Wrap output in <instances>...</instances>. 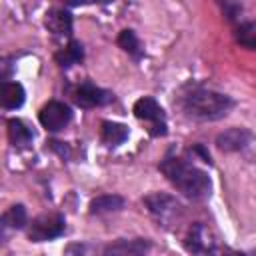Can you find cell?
I'll return each mask as SVG.
<instances>
[{"instance_id":"cell-11","label":"cell","mask_w":256,"mask_h":256,"mask_svg":"<svg viewBox=\"0 0 256 256\" xmlns=\"http://www.w3.org/2000/svg\"><path fill=\"white\" fill-rule=\"evenodd\" d=\"M252 142V132L248 128H228L216 136V146L222 152H240Z\"/></svg>"},{"instance_id":"cell-4","label":"cell","mask_w":256,"mask_h":256,"mask_svg":"<svg viewBox=\"0 0 256 256\" xmlns=\"http://www.w3.org/2000/svg\"><path fill=\"white\" fill-rule=\"evenodd\" d=\"M66 230V218L60 212H50V214H40L28 224V240L30 242H48L58 236H62Z\"/></svg>"},{"instance_id":"cell-16","label":"cell","mask_w":256,"mask_h":256,"mask_svg":"<svg viewBox=\"0 0 256 256\" xmlns=\"http://www.w3.org/2000/svg\"><path fill=\"white\" fill-rule=\"evenodd\" d=\"M124 198L120 194H102L90 200L88 212L90 214H110V212H118L124 208Z\"/></svg>"},{"instance_id":"cell-6","label":"cell","mask_w":256,"mask_h":256,"mask_svg":"<svg viewBox=\"0 0 256 256\" xmlns=\"http://www.w3.org/2000/svg\"><path fill=\"white\" fill-rule=\"evenodd\" d=\"M144 204H146L148 212L156 218V222H160L162 226L172 224L180 216V212H182V204L172 194H166V192L148 194L144 198Z\"/></svg>"},{"instance_id":"cell-1","label":"cell","mask_w":256,"mask_h":256,"mask_svg":"<svg viewBox=\"0 0 256 256\" xmlns=\"http://www.w3.org/2000/svg\"><path fill=\"white\" fill-rule=\"evenodd\" d=\"M178 106L182 114L190 120L214 122L224 118L234 108V100L228 94L218 92L214 88L202 84H188L182 88L178 96Z\"/></svg>"},{"instance_id":"cell-7","label":"cell","mask_w":256,"mask_h":256,"mask_svg":"<svg viewBox=\"0 0 256 256\" xmlns=\"http://www.w3.org/2000/svg\"><path fill=\"white\" fill-rule=\"evenodd\" d=\"M38 120H40L42 128H46L48 132H60L70 124L72 110L68 104H64L60 100H50L40 108Z\"/></svg>"},{"instance_id":"cell-19","label":"cell","mask_w":256,"mask_h":256,"mask_svg":"<svg viewBox=\"0 0 256 256\" xmlns=\"http://www.w3.org/2000/svg\"><path fill=\"white\" fill-rule=\"evenodd\" d=\"M236 40L248 50L254 48V22H240L236 26Z\"/></svg>"},{"instance_id":"cell-10","label":"cell","mask_w":256,"mask_h":256,"mask_svg":"<svg viewBox=\"0 0 256 256\" xmlns=\"http://www.w3.org/2000/svg\"><path fill=\"white\" fill-rule=\"evenodd\" d=\"M150 250V240L146 238H120L108 244L102 256H146Z\"/></svg>"},{"instance_id":"cell-12","label":"cell","mask_w":256,"mask_h":256,"mask_svg":"<svg viewBox=\"0 0 256 256\" xmlns=\"http://www.w3.org/2000/svg\"><path fill=\"white\" fill-rule=\"evenodd\" d=\"M44 24L48 32L54 36H70L72 34V14L66 8H50L46 12Z\"/></svg>"},{"instance_id":"cell-9","label":"cell","mask_w":256,"mask_h":256,"mask_svg":"<svg viewBox=\"0 0 256 256\" xmlns=\"http://www.w3.org/2000/svg\"><path fill=\"white\" fill-rule=\"evenodd\" d=\"M26 208L24 204H14L10 206L2 216H0V246H4L14 232H20L26 226Z\"/></svg>"},{"instance_id":"cell-8","label":"cell","mask_w":256,"mask_h":256,"mask_svg":"<svg viewBox=\"0 0 256 256\" xmlns=\"http://www.w3.org/2000/svg\"><path fill=\"white\" fill-rule=\"evenodd\" d=\"M74 102L80 108H96V106H106L114 100V94L110 90H104L92 82H82L74 90Z\"/></svg>"},{"instance_id":"cell-2","label":"cell","mask_w":256,"mask_h":256,"mask_svg":"<svg viewBox=\"0 0 256 256\" xmlns=\"http://www.w3.org/2000/svg\"><path fill=\"white\" fill-rule=\"evenodd\" d=\"M158 168L170 180V184L180 194H184L188 200L200 202V200L210 198V194H212V180H210V176L202 168L192 164L188 158L176 156L170 150L162 158Z\"/></svg>"},{"instance_id":"cell-23","label":"cell","mask_w":256,"mask_h":256,"mask_svg":"<svg viewBox=\"0 0 256 256\" xmlns=\"http://www.w3.org/2000/svg\"><path fill=\"white\" fill-rule=\"evenodd\" d=\"M190 152H192V154H198V156H200L204 162H208V164L212 162V160H210V154H208V150H204V146H202V144H196V146H192V148H190Z\"/></svg>"},{"instance_id":"cell-5","label":"cell","mask_w":256,"mask_h":256,"mask_svg":"<svg viewBox=\"0 0 256 256\" xmlns=\"http://www.w3.org/2000/svg\"><path fill=\"white\" fill-rule=\"evenodd\" d=\"M184 246L192 256H212L220 242L208 224L194 222L184 236Z\"/></svg>"},{"instance_id":"cell-3","label":"cell","mask_w":256,"mask_h":256,"mask_svg":"<svg viewBox=\"0 0 256 256\" xmlns=\"http://www.w3.org/2000/svg\"><path fill=\"white\" fill-rule=\"evenodd\" d=\"M134 116L142 122L148 124V134L158 138V136H166L168 132V122H166V112L164 108L152 98V96H142L134 102L132 108Z\"/></svg>"},{"instance_id":"cell-18","label":"cell","mask_w":256,"mask_h":256,"mask_svg":"<svg viewBox=\"0 0 256 256\" xmlns=\"http://www.w3.org/2000/svg\"><path fill=\"white\" fill-rule=\"evenodd\" d=\"M118 46H120L124 52H128L134 60H140V58H142V54H144L142 42L138 40L136 32H134V30H130V28H126V30H122V32L118 34Z\"/></svg>"},{"instance_id":"cell-20","label":"cell","mask_w":256,"mask_h":256,"mask_svg":"<svg viewBox=\"0 0 256 256\" xmlns=\"http://www.w3.org/2000/svg\"><path fill=\"white\" fill-rule=\"evenodd\" d=\"M64 256H96V246L90 242H72L64 248Z\"/></svg>"},{"instance_id":"cell-21","label":"cell","mask_w":256,"mask_h":256,"mask_svg":"<svg viewBox=\"0 0 256 256\" xmlns=\"http://www.w3.org/2000/svg\"><path fill=\"white\" fill-rule=\"evenodd\" d=\"M212 256H246L244 252H238V250H234V248H228V246H218L216 250H214V254Z\"/></svg>"},{"instance_id":"cell-13","label":"cell","mask_w":256,"mask_h":256,"mask_svg":"<svg viewBox=\"0 0 256 256\" xmlns=\"http://www.w3.org/2000/svg\"><path fill=\"white\" fill-rule=\"evenodd\" d=\"M24 100H26V90L20 82H16V80L0 82V108L16 110L24 104Z\"/></svg>"},{"instance_id":"cell-15","label":"cell","mask_w":256,"mask_h":256,"mask_svg":"<svg viewBox=\"0 0 256 256\" xmlns=\"http://www.w3.org/2000/svg\"><path fill=\"white\" fill-rule=\"evenodd\" d=\"M8 138H10V144L16 146V148H26L32 138H34V132L30 130V126L20 120V118H10L8 120Z\"/></svg>"},{"instance_id":"cell-17","label":"cell","mask_w":256,"mask_h":256,"mask_svg":"<svg viewBox=\"0 0 256 256\" xmlns=\"http://www.w3.org/2000/svg\"><path fill=\"white\" fill-rule=\"evenodd\" d=\"M54 60H56V64L60 68L66 70V68H70L74 64H80L84 60V48H82V44L78 40H70L62 50H58L54 54Z\"/></svg>"},{"instance_id":"cell-14","label":"cell","mask_w":256,"mask_h":256,"mask_svg":"<svg viewBox=\"0 0 256 256\" xmlns=\"http://www.w3.org/2000/svg\"><path fill=\"white\" fill-rule=\"evenodd\" d=\"M130 136L128 132V126L120 124V122H110V120H104L100 124V138L106 146L114 148V146H120L122 142H126Z\"/></svg>"},{"instance_id":"cell-22","label":"cell","mask_w":256,"mask_h":256,"mask_svg":"<svg viewBox=\"0 0 256 256\" xmlns=\"http://www.w3.org/2000/svg\"><path fill=\"white\" fill-rule=\"evenodd\" d=\"M10 72H12V62H10L8 58H2V56H0V82H2Z\"/></svg>"}]
</instances>
